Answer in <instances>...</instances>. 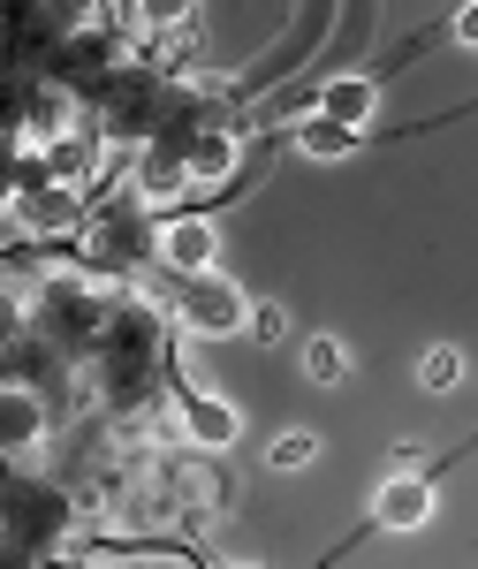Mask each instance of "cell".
<instances>
[{
    "instance_id": "cell-14",
    "label": "cell",
    "mask_w": 478,
    "mask_h": 569,
    "mask_svg": "<svg viewBox=\"0 0 478 569\" xmlns=\"http://www.w3.org/2000/svg\"><path fill=\"white\" fill-rule=\"evenodd\" d=\"M305 380L311 388H342L349 380V350L335 342V335H311L305 342Z\"/></svg>"
},
{
    "instance_id": "cell-7",
    "label": "cell",
    "mask_w": 478,
    "mask_h": 569,
    "mask_svg": "<svg viewBox=\"0 0 478 569\" xmlns=\"http://www.w3.org/2000/svg\"><path fill=\"white\" fill-rule=\"evenodd\" d=\"M160 228V266L168 273H213V220L206 213H168V220H152Z\"/></svg>"
},
{
    "instance_id": "cell-5",
    "label": "cell",
    "mask_w": 478,
    "mask_h": 569,
    "mask_svg": "<svg viewBox=\"0 0 478 569\" xmlns=\"http://www.w3.org/2000/svg\"><path fill=\"white\" fill-rule=\"evenodd\" d=\"M190 152H182V144H145V152H137V198H145V206H152V220H168L175 213V198H182V190H190Z\"/></svg>"
},
{
    "instance_id": "cell-3",
    "label": "cell",
    "mask_w": 478,
    "mask_h": 569,
    "mask_svg": "<svg viewBox=\"0 0 478 569\" xmlns=\"http://www.w3.org/2000/svg\"><path fill=\"white\" fill-rule=\"evenodd\" d=\"M434 46V31H418V39L402 46L395 61H380V69H349V77H327V84L311 91V114H327V122H342V130H365L372 122V99H380V84H388L402 61H418Z\"/></svg>"
},
{
    "instance_id": "cell-4",
    "label": "cell",
    "mask_w": 478,
    "mask_h": 569,
    "mask_svg": "<svg viewBox=\"0 0 478 569\" xmlns=\"http://www.w3.org/2000/svg\"><path fill=\"white\" fill-rule=\"evenodd\" d=\"M319 39H327V8H311L297 39H281V46H273V53L259 61V69H243L236 84L220 91V130H236V122H243V107H251V99H266V84H273V77H289V69H297V61H305Z\"/></svg>"
},
{
    "instance_id": "cell-8",
    "label": "cell",
    "mask_w": 478,
    "mask_h": 569,
    "mask_svg": "<svg viewBox=\"0 0 478 569\" xmlns=\"http://www.w3.org/2000/svg\"><path fill=\"white\" fill-rule=\"evenodd\" d=\"M8 213H16V228H46V236H61V228H84L91 220V198L84 190H31V198H8Z\"/></svg>"
},
{
    "instance_id": "cell-17",
    "label": "cell",
    "mask_w": 478,
    "mask_h": 569,
    "mask_svg": "<svg viewBox=\"0 0 478 569\" xmlns=\"http://www.w3.org/2000/svg\"><path fill=\"white\" fill-rule=\"evenodd\" d=\"M251 342H266V350L289 342V311L281 305H251Z\"/></svg>"
},
{
    "instance_id": "cell-13",
    "label": "cell",
    "mask_w": 478,
    "mask_h": 569,
    "mask_svg": "<svg viewBox=\"0 0 478 569\" xmlns=\"http://www.w3.org/2000/svg\"><path fill=\"white\" fill-rule=\"evenodd\" d=\"M69 114H77V107H69V91H39L23 137H31V144H61V137H69Z\"/></svg>"
},
{
    "instance_id": "cell-11",
    "label": "cell",
    "mask_w": 478,
    "mask_h": 569,
    "mask_svg": "<svg viewBox=\"0 0 478 569\" xmlns=\"http://www.w3.org/2000/svg\"><path fill=\"white\" fill-rule=\"evenodd\" d=\"M46 160H53V182H61V190H84V182L107 168L99 137H61V144H46Z\"/></svg>"
},
{
    "instance_id": "cell-10",
    "label": "cell",
    "mask_w": 478,
    "mask_h": 569,
    "mask_svg": "<svg viewBox=\"0 0 478 569\" xmlns=\"http://www.w3.org/2000/svg\"><path fill=\"white\" fill-rule=\"evenodd\" d=\"M236 144H243L236 130H206V137H190V144H182V152H190V176L206 182V190L236 182Z\"/></svg>"
},
{
    "instance_id": "cell-2",
    "label": "cell",
    "mask_w": 478,
    "mask_h": 569,
    "mask_svg": "<svg viewBox=\"0 0 478 569\" xmlns=\"http://www.w3.org/2000/svg\"><path fill=\"white\" fill-rule=\"evenodd\" d=\"M160 305L182 311V327L190 335H251V305L236 297V281H220V273H168L160 281Z\"/></svg>"
},
{
    "instance_id": "cell-18",
    "label": "cell",
    "mask_w": 478,
    "mask_h": 569,
    "mask_svg": "<svg viewBox=\"0 0 478 569\" xmlns=\"http://www.w3.org/2000/svg\"><path fill=\"white\" fill-rule=\"evenodd\" d=\"M464 114H478V107H448V114H426V122H402V130H388L380 144H410V137H434V130H448V122H464Z\"/></svg>"
},
{
    "instance_id": "cell-6",
    "label": "cell",
    "mask_w": 478,
    "mask_h": 569,
    "mask_svg": "<svg viewBox=\"0 0 478 569\" xmlns=\"http://www.w3.org/2000/svg\"><path fill=\"white\" fill-rule=\"evenodd\" d=\"M168 395H175V410H182V433L198 440V448H228V440H236V426H243L228 402H213V395L190 388V380H182V365H168Z\"/></svg>"
},
{
    "instance_id": "cell-20",
    "label": "cell",
    "mask_w": 478,
    "mask_h": 569,
    "mask_svg": "<svg viewBox=\"0 0 478 569\" xmlns=\"http://www.w3.org/2000/svg\"><path fill=\"white\" fill-rule=\"evenodd\" d=\"M464 448H478V433H471V440H464Z\"/></svg>"
},
{
    "instance_id": "cell-15",
    "label": "cell",
    "mask_w": 478,
    "mask_h": 569,
    "mask_svg": "<svg viewBox=\"0 0 478 569\" xmlns=\"http://www.w3.org/2000/svg\"><path fill=\"white\" fill-rule=\"evenodd\" d=\"M456 380H464V350H448V342H440V350H426V357H418V388L448 395Z\"/></svg>"
},
{
    "instance_id": "cell-9",
    "label": "cell",
    "mask_w": 478,
    "mask_h": 569,
    "mask_svg": "<svg viewBox=\"0 0 478 569\" xmlns=\"http://www.w3.org/2000/svg\"><path fill=\"white\" fill-rule=\"evenodd\" d=\"M39 433H46L39 395H31V388H0V448H8V456H31Z\"/></svg>"
},
{
    "instance_id": "cell-19",
    "label": "cell",
    "mask_w": 478,
    "mask_h": 569,
    "mask_svg": "<svg viewBox=\"0 0 478 569\" xmlns=\"http://www.w3.org/2000/svg\"><path fill=\"white\" fill-rule=\"evenodd\" d=\"M448 31H456L464 46H478V0H471V8H456V16H448Z\"/></svg>"
},
{
    "instance_id": "cell-16",
    "label": "cell",
    "mask_w": 478,
    "mask_h": 569,
    "mask_svg": "<svg viewBox=\"0 0 478 569\" xmlns=\"http://www.w3.org/2000/svg\"><path fill=\"white\" fill-rule=\"evenodd\" d=\"M311 456H319V440H311V433H281L273 448H266V463H273V471H305Z\"/></svg>"
},
{
    "instance_id": "cell-12",
    "label": "cell",
    "mask_w": 478,
    "mask_h": 569,
    "mask_svg": "<svg viewBox=\"0 0 478 569\" xmlns=\"http://www.w3.org/2000/svg\"><path fill=\"white\" fill-rule=\"evenodd\" d=\"M297 144H305L311 160H342V152L365 144V130H342V122H327V114H305V122H297Z\"/></svg>"
},
{
    "instance_id": "cell-1",
    "label": "cell",
    "mask_w": 478,
    "mask_h": 569,
    "mask_svg": "<svg viewBox=\"0 0 478 569\" xmlns=\"http://www.w3.org/2000/svg\"><path fill=\"white\" fill-rule=\"evenodd\" d=\"M434 493H440L434 463H426V471H395V479L372 493V517L349 531V539H342V547H335V555H327L319 569H335L342 555H357V547H365V539H380V531H410V525H426V517H434Z\"/></svg>"
}]
</instances>
